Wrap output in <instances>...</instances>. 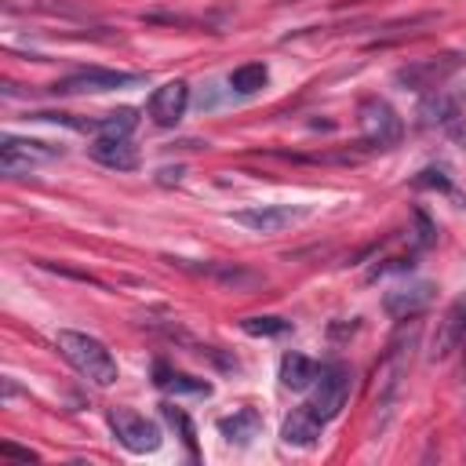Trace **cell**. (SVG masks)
Listing matches in <instances>:
<instances>
[{
  "mask_svg": "<svg viewBox=\"0 0 466 466\" xmlns=\"http://www.w3.org/2000/svg\"><path fill=\"white\" fill-rule=\"evenodd\" d=\"M415 335H419V324L411 320L408 328H400L390 346H386V357L379 364V375H375V433L386 430L390 422V411H393V400L400 393V382L408 375V360H411V350H415Z\"/></svg>",
  "mask_w": 466,
  "mask_h": 466,
  "instance_id": "6da1fadb",
  "label": "cell"
},
{
  "mask_svg": "<svg viewBox=\"0 0 466 466\" xmlns=\"http://www.w3.org/2000/svg\"><path fill=\"white\" fill-rule=\"evenodd\" d=\"M157 386H167V390H189V393H211V386L208 382H193L189 375H182V371H171L167 364H157Z\"/></svg>",
  "mask_w": 466,
  "mask_h": 466,
  "instance_id": "7402d4cb",
  "label": "cell"
},
{
  "mask_svg": "<svg viewBox=\"0 0 466 466\" xmlns=\"http://www.w3.org/2000/svg\"><path fill=\"white\" fill-rule=\"evenodd\" d=\"M433 299V284H408V288H393L382 295V309L397 320H411L415 313H422Z\"/></svg>",
  "mask_w": 466,
  "mask_h": 466,
  "instance_id": "2e32d148",
  "label": "cell"
},
{
  "mask_svg": "<svg viewBox=\"0 0 466 466\" xmlns=\"http://www.w3.org/2000/svg\"><path fill=\"white\" fill-rule=\"evenodd\" d=\"M415 222H419V229H422V233H419V248H430V244H433V226H430V218H426L422 211H415Z\"/></svg>",
  "mask_w": 466,
  "mask_h": 466,
  "instance_id": "4316f807",
  "label": "cell"
},
{
  "mask_svg": "<svg viewBox=\"0 0 466 466\" xmlns=\"http://www.w3.org/2000/svg\"><path fill=\"white\" fill-rule=\"evenodd\" d=\"M462 379H466V364H462Z\"/></svg>",
  "mask_w": 466,
  "mask_h": 466,
  "instance_id": "83f0119b",
  "label": "cell"
},
{
  "mask_svg": "<svg viewBox=\"0 0 466 466\" xmlns=\"http://www.w3.org/2000/svg\"><path fill=\"white\" fill-rule=\"evenodd\" d=\"M400 269H411V258H386L382 266H375L368 277H382V273H400Z\"/></svg>",
  "mask_w": 466,
  "mask_h": 466,
  "instance_id": "484cf974",
  "label": "cell"
},
{
  "mask_svg": "<svg viewBox=\"0 0 466 466\" xmlns=\"http://www.w3.org/2000/svg\"><path fill=\"white\" fill-rule=\"evenodd\" d=\"M87 153H91V160H98L102 167H113V171H135L138 167V146L127 135H98L87 146Z\"/></svg>",
  "mask_w": 466,
  "mask_h": 466,
  "instance_id": "5bb4252c",
  "label": "cell"
},
{
  "mask_svg": "<svg viewBox=\"0 0 466 466\" xmlns=\"http://www.w3.org/2000/svg\"><path fill=\"white\" fill-rule=\"evenodd\" d=\"M218 430H222V437H226V441L248 444V441L258 433V415H255L251 408H240V411H233V415L218 419Z\"/></svg>",
  "mask_w": 466,
  "mask_h": 466,
  "instance_id": "d6986e66",
  "label": "cell"
},
{
  "mask_svg": "<svg viewBox=\"0 0 466 466\" xmlns=\"http://www.w3.org/2000/svg\"><path fill=\"white\" fill-rule=\"evenodd\" d=\"M189 106V84L186 80H167L149 95V120L157 127H175L186 116Z\"/></svg>",
  "mask_w": 466,
  "mask_h": 466,
  "instance_id": "7c38bea8",
  "label": "cell"
},
{
  "mask_svg": "<svg viewBox=\"0 0 466 466\" xmlns=\"http://www.w3.org/2000/svg\"><path fill=\"white\" fill-rule=\"evenodd\" d=\"M33 120H55L73 131H91V135H131L138 127V109L124 106L102 116H76V113H33Z\"/></svg>",
  "mask_w": 466,
  "mask_h": 466,
  "instance_id": "8992f818",
  "label": "cell"
},
{
  "mask_svg": "<svg viewBox=\"0 0 466 466\" xmlns=\"http://www.w3.org/2000/svg\"><path fill=\"white\" fill-rule=\"evenodd\" d=\"M320 430H324V419L313 411V404H299V408L284 419L280 441L291 444V448H313L317 437H320Z\"/></svg>",
  "mask_w": 466,
  "mask_h": 466,
  "instance_id": "9a60e30c",
  "label": "cell"
},
{
  "mask_svg": "<svg viewBox=\"0 0 466 466\" xmlns=\"http://www.w3.org/2000/svg\"><path fill=\"white\" fill-rule=\"evenodd\" d=\"M357 120H360L364 142H368V146H379V149L397 146L400 135H404V124H400L397 109H393L386 98H375V95H371V98H360V106H357Z\"/></svg>",
  "mask_w": 466,
  "mask_h": 466,
  "instance_id": "277c9868",
  "label": "cell"
},
{
  "mask_svg": "<svg viewBox=\"0 0 466 466\" xmlns=\"http://www.w3.org/2000/svg\"><path fill=\"white\" fill-rule=\"evenodd\" d=\"M299 218H306V208H291V204H258V208L233 211V222L248 226L251 233H280Z\"/></svg>",
  "mask_w": 466,
  "mask_h": 466,
  "instance_id": "8fae6325",
  "label": "cell"
},
{
  "mask_svg": "<svg viewBox=\"0 0 466 466\" xmlns=\"http://www.w3.org/2000/svg\"><path fill=\"white\" fill-rule=\"evenodd\" d=\"M142 76L138 73H124V69H80V73H69L62 80L51 84L55 95H95V91H113V87H127V84H138Z\"/></svg>",
  "mask_w": 466,
  "mask_h": 466,
  "instance_id": "ba28073f",
  "label": "cell"
},
{
  "mask_svg": "<svg viewBox=\"0 0 466 466\" xmlns=\"http://www.w3.org/2000/svg\"><path fill=\"white\" fill-rule=\"evenodd\" d=\"M55 157H62V146H47V142H36V138H18V135H4V142H0V171L4 175L29 171L33 164H47Z\"/></svg>",
  "mask_w": 466,
  "mask_h": 466,
  "instance_id": "9c48e42d",
  "label": "cell"
},
{
  "mask_svg": "<svg viewBox=\"0 0 466 466\" xmlns=\"http://www.w3.org/2000/svg\"><path fill=\"white\" fill-rule=\"evenodd\" d=\"M466 62L462 51H444V55H430V58H419V62H408L393 73V80L404 87V91H415V95H426V91H437L451 73H459Z\"/></svg>",
  "mask_w": 466,
  "mask_h": 466,
  "instance_id": "3957f363",
  "label": "cell"
},
{
  "mask_svg": "<svg viewBox=\"0 0 466 466\" xmlns=\"http://www.w3.org/2000/svg\"><path fill=\"white\" fill-rule=\"evenodd\" d=\"M415 186H433V189H444V193H451V182L444 178V171H422L419 178H415Z\"/></svg>",
  "mask_w": 466,
  "mask_h": 466,
  "instance_id": "cb8c5ba5",
  "label": "cell"
},
{
  "mask_svg": "<svg viewBox=\"0 0 466 466\" xmlns=\"http://www.w3.org/2000/svg\"><path fill=\"white\" fill-rule=\"evenodd\" d=\"M266 80H269V69H266L262 62H248V66H237V69L229 73V87H233L237 95H255V91L266 87Z\"/></svg>",
  "mask_w": 466,
  "mask_h": 466,
  "instance_id": "ffe728a7",
  "label": "cell"
},
{
  "mask_svg": "<svg viewBox=\"0 0 466 466\" xmlns=\"http://www.w3.org/2000/svg\"><path fill=\"white\" fill-rule=\"evenodd\" d=\"M459 346H466V295H459V299L444 309V317H441V324H437V335H433V346H430V357H433V360H444V357H451Z\"/></svg>",
  "mask_w": 466,
  "mask_h": 466,
  "instance_id": "4fadbf2b",
  "label": "cell"
},
{
  "mask_svg": "<svg viewBox=\"0 0 466 466\" xmlns=\"http://www.w3.org/2000/svg\"><path fill=\"white\" fill-rule=\"evenodd\" d=\"M419 116H422V124H426V127H433V124H441V127H451L455 120H462V116H459V102H455V98H448L441 87H437L430 98H422V106H419Z\"/></svg>",
  "mask_w": 466,
  "mask_h": 466,
  "instance_id": "ac0fdd59",
  "label": "cell"
},
{
  "mask_svg": "<svg viewBox=\"0 0 466 466\" xmlns=\"http://www.w3.org/2000/svg\"><path fill=\"white\" fill-rule=\"evenodd\" d=\"M160 415L178 430V437H182V444H186V451L197 459V430H193V422H189V415L182 411V408H175V404H160Z\"/></svg>",
  "mask_w": 466,
  "mask_h": 466,
  "instance_id": "44dd1931",
  "label": "cell"
},
{
  "mask_svg": "<svg viewBox=\"0 0 466 466\" xmlns=\"http://www.w3.org/2000/svg\"><path fill=\"white\" fill-rule=\"evenodd\" d=\"M350 390H353V371H350L342 360L324 364L320 375H317V390H313V400H309V404H313V411H317L324 422H331V419L346 408Z\"/></svg>",
  "mask_w": 466,
  "mask_h": 466,
  "instance_id": "5b68a950",
  "label": "cell"
},
{
  "mask_svg": "<svg viewBox=\"0 0 466 466\" xmlns=\"http://www.w3.org/2000/svg\"><path fill=\"white\" fill-rule=\"evenodd\" d=\"M0 455H7V459H18V462H36V451H29V448H18V444H11V441H4V444H0Z\"/></svg>",
  "mask_w": 466,
  "mask_h": 466,
  "instance_id": "d4e9b609",
  "label": "cell"
},
{
  "mask_svg": "<svg viewBox=\"0 0 466 466\" xmlns=\"http://www.w3.org/2000/svg\"><path fill=\"white\" fill-rule=\"evenodd\" d=\"M55 346H58V353L87 379V382H95V386H113L116 382V360H113V353L106 350V342H98L95 335H84V331H69V328H62L58 335H55Z\"/></svg>",
  "mask_w": 466,
  "mask_h": 466,
  "instance_id": "7a4b0ae2",
  "label": "cell"
},
{
  "mask_svg": "<svg viewBox=\"0 0 466 466\" xmlns=\"http://www.w3.org/2000/svg\"><path fill=\"white\" fill-rule=\"evenodd\" d=\"M109 426L116 433V441L127 448V451H157L160 448V426L131 408H113L109 411Z\"/></svg>",
  "mask_w": 466,
  "mask_h": 466,
  "instance_id": "52a82bcc",
  "label": "cell"
},
{
  "mask_svg": "<svg viewBox=\"0 0 466 466\" xmlns=\"http://www.w3.org/2000/svg\"><path fill=\"white\" fill-rule=\"evenodd\" d=\"M240 328L248 335H280V331H288V320H280V317H244Z\"/></svg>",
  "mask_w": 466,
  "mask_h": 466,
  "instance_id": "603a6c76",
  "label": "cell"
},
{
  "mask_svg": "<svg viewBox=\"0 0 466 466\" xmlns=\"http://www.w3.org/2000/svg\"><path fill=\"white\" fill-rule=\"evenodd\" d=\"M167 262H175L178 269L200 273V277H208V280H215L218 288H229V291H255V288L266 284L262 273H255L248 266H233V262H200V266L189 262V258H167Z\"/></svg>",
  "mask_w": 466,
  "mask_h": 466,
  "instance_id": "30bf717a",
  "label": "cell"
},
{
  "mask_svg": "<svg viewBox=\"0 0 466 466\" xmlns=\"http://www.w3.org/2000/svg\"><path fill=\"white\" fill-rule=\"evenodd\" d=\"M317 375H320V368L309 357H302V353H284L280 357V382L288 390H306V386L317 382Z\"/></svg>",
  "mask_w": 466,
  "mask_h": 466,
  "instance_id": "e0dca14e",
  "label": "cell"
}]
</instances>
